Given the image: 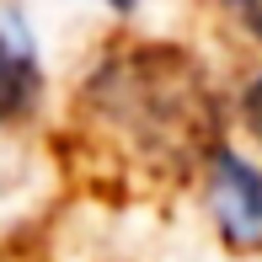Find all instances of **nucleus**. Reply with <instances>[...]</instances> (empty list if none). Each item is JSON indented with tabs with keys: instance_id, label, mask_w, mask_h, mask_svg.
<instances>
[{
	"instance_id": "f257e3e1",
	"label": "nucleus",
	"mask_w": 262,
	"mask_h": 262,
	"mask_svg": "<svg viewBox=\"0 0 262 262\" xmlns=\"http://www.w3.org/2000/svg\"><path fill=\"white\" fill-rule=\"evenodd\" d=\"M209 204L230 246H262V171L225 145L209 156Z\"/></svg>"
},
{
	"instance_id": "f03ea898",
	"label": "nucleus",
	"mask_w": 262,
	"mask_h": 262,
	"mask_svg": "<svg viewBox=\"0 0 262 262\" xmlns=\"http://www.w3.org/2000/svg\"><path fill=\"white\" fill-rule=\"evenodd\" d=\"M38 54H32V38L21 32V21H0V123L6 118H21L32 102H38Z\"/></svg>"
},
{
	"instance_id": "7ed1b4c3",
	"label": "nucleus",
	"mask_w": 262,
	"mask_h": 262,
	"mask_svg": "<svg viewBox=\"0 0 262 262\" xmlns=\"http://www.w3.org/2000/svg\"><path fill=\"white\" fill-rule=\"evenodd\" d=\"M241 118H246V128H252V139L262 145V75L241 91Z\"/></svg>"
},
{
	"instance_id": "20e7f679",
	"label": "nucleus",
	"mask_w": 262,
	"mask_h": 262,
	"mask_svg": "<svg viewBox=\"0 0 262 262\" xmlns=\"http://www.w3.org/2000/svg\"><path fill=\"white\" fill-rule=\"evenodd\" d=\"M230 11H235V21H241L252 38H262V0H230Z\"/></svg>"
},
{
	"instance_id": "39448f33",
	"label": "nucleus",
	"mask_w": 262,
	"mask_h": 262,
	"mask_svg": "<svg viewBox=\"0 0 262 262\" xmlns=\"http://www.w3.org/2000/svg\"><path fill=\"white\" fill-rule=\"evenodd\" d=\"M107 6H113V11H134V0H107Z\"/></svg>"
}]
</instances>
